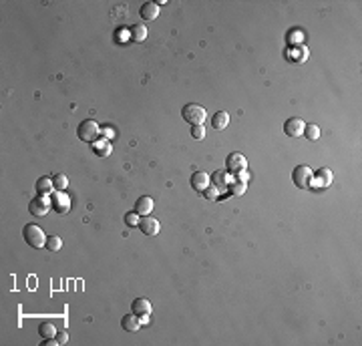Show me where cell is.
Segmentation results:
<instances>
[{
  "mask_svg": "<svg viewBox=\"0 0 362 346\" xmlns=\"http://www.w3.org/2000/svg\"><path fill=\"white\" fill-rule=\"evenodd\" d=\"M52 183H54V192H65L69 187V177L65 173H56L52 175Z\"/></svg>",
  "mask_w": 362,
  "mask_h": 346,
  "instance_id": "cell-23",
  "label": "cell"
},
{
  "mask_svg": "<svg viewBox=\"0 0 362 346\" xmlns=\"http://www.w3.org/2000/svg\"><path fill=\"white\" fill-rule=\"evenodd\" d=\"M54 338H56L58 344H67V342H69V332H56Z\"/></svg>",
  "mask_w": 362,
  "mask_h": 346,
  "instance_id": "cell-30",
  "label": "cell"
},
{
  "mask_svg": "<svg viewBox=\"0 0 362 346\" xmlns=\"http://www.w3.org/2000/svg\"><path fill=\"white\" fill-rule=\"evenodd\" d=\"M139 230H141L145 236L153 238V236H157V234H159L161 224H159V219H155V217H151V215H143V217L139 219Z\"/></svg>",
  "mask_w": 362,
  "mask_h": 346,
  "instance_id": "cell-9",
  "label": "cell"
},
{
  "mask_svg": "<svg viewBox=\"0 0 362 346\" xmlns=\"http://www.w3.org/2000/svg\"><path fill=\"white\" fill-rule=\"evenodd\" d=\"M181 117H183L185 123H189L191 127H193V125H203L207 113H205V109H203L201 105H197V103H187L183 109H181Z\"/></svg>",
  "mask_w": 362,
  "mask_h": 346,
  "instance_id": "cell-4",
  "label": "cell"
},
{
  "mask_svg": "<svg viewBox=\"0 0 362 346\" xmlns=\"http://www.w3.org/2000/svg\"><path fill=\"white\" fill-rule=\"evenodd\" d=\"M292 181L298 190H312L314 187V171L308 165H298L292 171Z\"/></svg>",
  "mask_w": 362,
  "mask_h": 346,
  "instance_id": "cell-2",
  "label": "cell"
},
{
  "mask_svg": "<svg viewBox=\"0 0 362 346\" xmlns=\"http://www.w3.org/2000/svg\"><path fill=\"white\" fill-rule=\"evenodd\" d=\"M226 167L229 175H237L248 169V159L241 153H229V157L226 159Z\"/></svg>",
  "mask_w": 362,
  "mask_h": 346,
  "instance_id": "cell-5",
  "label": "cell"
},
{
  "mask_svg": "<svg viewBox=\"0 0 362 346\" xmlns=\"http://www.w3.org/2000/svg\"><path fill=\"white\" fill-rule=\"evenodd\" d=\"M332 171L328 167H322L318 171H314V187H318V190H326V187L332 185Z\"/></svg>",
  "mask_w": 362,
  "mask_h": 346,
  "instance_id": "cell-13",
  "label": "cell"
},
{
  "mask_svg": "<svg viewBox=\"0 0 362 346\" xmlns=\"http://www.w3.org/2000/svg\"><path fill=\"white\" fill-rule=\"evenodd\" d=\"M139 14H141V18L147 20V22L155 20V18L159 16V4H155V2H145V4L141 6Z\"/></svg>",
  "mask_w": 362,
  "mask_h": 346,
  "instance_id": "cell-15",
  "label": "cell"
},
{
  "mask_svg": "<svg viewBox=\"0 0 362 346\" xmlns=\"http://www.w3.org/2000/svg\"><path fill=\"white\" fill-rule=\"evenodd\" d=\"M50 199L48 198H43V196H37L35 199H30V203H28V211L33 213L35 217H43V215H46L48 211H50Z\"/></svg>",
  "mask_w": 362,
  "mask_h": 346,
  "instance_id": "cell-7",
  "label": "cell"
},
{
  "mask_svg": "<svg viewBox=\"0 0 362 346\" xmlns=\"http://www.w3.org/2000/svg\"><path fill=\"white\" fill-rule=\"evenodd\" d=\"M45 247L54 254V251H58L60 247H63V240H60L58 236H46V244H45Z\"/></svg>",
  "mask_w": 362,
  "mask_h": 346,
  "instance_id": "cell-25",
  "label": "cell"
},
{
  "mask_svg": "<svg viewBox=\"0 0 362 346\" xmlns=\"http://www.w3.org/2000/svg\"><path fill=\"white\" fill-rule=\"evenodd\" d=\"M246 190H248V183H244V181H235V183H231V185H229L227 194H229V196H233V198H239V196H244V194H246Z\"/></svg>",
  "mask_w": 362,
  "mask_h": 346,
  "instance_id": "cell-24",
  "label": "cell"
},
{
  "mask_svg": "<svg viewBox=\"0 0 362 346\" xmlns=\"http://www.w3.org/2000/svg\"><path fill=\"white\" fill-rule=\"evenodd\" d=\"M50 205L56 213H69L71 209V198L65 192H54L50 196Z\"/></svg>",
  "mask_w": 362,
  "mask_h": 346,
  "instance_id": "cell-8",
  "label": "cell"
},
{
  "mask_svg": "<svg viewBox=\"0 0 362 346\" xmlns=\"http://www.w3.org/2000/svg\"><path fill=\"white\" fill-rule=\"evenodd\" d=\"M101 135L105 137V139H113L115 137V131H113V127H109V125H105V127H101Z\"/></svg>",
  "mask_w": 362,
  "mask_h": 346,
  "instance_id": "cell-29",
  "label": "cell"
},
{
  "mask_svg": "<svg viewBox=\"0 0 362 346\" xmlns=\"http://www.w3.org/2000/svg\"><path fill=\"white\" fill-rule=\"evenodd\" d=\"M54 194V183H52V177H39L37 179V196H43V198H50Z\"/></svg>",
  "mask_w": 362,
  "mask_h": 346,
  "instance_id": "cell-14",
  "label": "cell"
},
{
  "mask_svg": "<svg viewBox=\"0 0 362 346\" xmlns=\"http://www.w3.org/2000/svg\"><path fill=\"white\" fill-rule=\"evenodd\" d=\"M131 312L141 318V324H145L151 316V312H153V308H151V302L147 298H135L131 304Z\"/></svg>",
  "mask_w": 362,
  "mask_h": 346,
  "instance_id": "cell-6",
  "label": "cell"
},
{
  "mask_svg": "<svg viewBox=\"0 0 362 346\" xmlns=\"http://www.w3.org/2000/svg\"><path fill=\"white\" fill-rule=\"evenodd\" d=\"M93 151H95V155H99V157H109L111 155V151H113V145H111V141L109 139H105V137H99L93 145Z\"/></svg>",
  "mask_w": 362,
  "mask_h": 346,
  "instance_id": "cell-16",
  "label": "cell"
},
{
  "mask_svg": "<svg viewBox=\"0 0 362 346\" xmlns=\"http://www.w3.org/2000/svg\"><path fill=\"white\" fill-rule=\"evenodd\" d=\"M129 39H131L133 43H143V41L147 39V28H145L143 24H133V26L129 28Z\"/></svg>",
  "mask_w": 362,
  "mask_h": 346,
  "instance_id": "cell-20",
  "label": "cell"
},
{
  "mask_svg": "<svg viewBox=\"0 0 362 346\" xmlns=\"http://www.w3.org/2000/svg\"><path fill=\"white\" fill-rule=\"evenodd\" d=\"M121 326H123L125 332H135V330L141 328V318L131 312V314H127V316L121 318Z\"/></svg>",
  "mask_w": 362,
  "mask_h": 346,
  "instance_id": "cell-18",
  "label": "cell"
},
{
  "mask_svg": "<svg viewBox=\"0 0 362 346\" xmlns=\"http://www.w3.org/2000/svg\"><path fill=\"white\" fill-rule=\"evenodd\" d=\"M189 183H191V190H195L197 194H203L207 187L211 185V179H209V175L205 171H195V173H191Z\"/></svg>",
  "mask_w": 362,
  "mask_h": 346,
  "instance_id": "cell-11",
  "label": "cell"
},
{
  "mask_svg": "<svg viewBox=\"0 0 362 346\" xmlns=\"http://www.w3.org/2000/svg\"><path fill=\"white\" fill-rule=\"evenodd\" d=\"M209 179H211V185H214L220 194H226L229 190L231 175L227 171H214V177H209Z\"/></svg>",
  "mask_w": 362,
  "mask_h": 346,
  "instance_id": "cell-12",
  "label": "cell"
},
{
  "mask_svg": "<svg viewBox=\"0 0 362 346\" xmlns=\"http://www.w3.org/2000/svg\"><path fill=\"white\" fill-rule=\"evenodd\" d=\"M77 137H79L81 141H85V143H90V145H93V143L101 137V125H99L97 121H93V119L83 121V123L79 125V129H77Z\"/></svg>",
  "mask_w": 362,
  "mask_h": 346,
  "instance_id": "cell-1",
  "label": "cell"
},
{
  "mask_svg": "<svg viewBox=\"0 0 362 346\" xmlns=\"http://www.w3.org/2000/svg\"><path fill=\"white\" fill-rule=\"evenodd\" d=\"M203 198H205L207 201H214V199H218V198H220V192L216 190V187H214V185H209V187H207V190L203 192Z\"/></svg>",
  "mask_w": 362,
  "mask_h": 346,
  "instance_id": "cell-27",
  "label": "cell"
},
{
  "mask_svg": "<svg viewBox=\"0 0 362 346\" xmlns=\"http://www.w3.org/2000/svg\"><path fill=\"white\" fill-rule=\"evenodd\" d=\"M302 135H304L308 141H318L320 139V127L316 123H306L304 125V133H302Z\"/></svg>",
  "mask_w": 362,
  "mask_h": 346,
  "instance_id": "cell-21",
  "label": "cell"
},
{
  "mask_svg": "<svg viewBox=\"0 0 362 346\" xmlns=\"http://www.w3.org/2000/svg\"><path fill=\"white\" fill-rule=\"evenodd\" d=\"M125 224L127 226H139V213L137 211H129L125 215Z\"/></svg>",
  "mask_w": 362,
  "mask_h": 346,
  "instance_id": "cell-28",
  "label": "cell"
},
{
  "mask_svg": "<svg viewBox=\"0 0 362 346\" xmlns=\"http://www.w3.org/2000/svg\"><path fill=\"white\" fill-rule=\"evenodd\" d=\"M22 238L30 247H35V249L45 247V244H46V236L37 224H26L22 228Z\"/></svg>",
  "mask_w": 362,
  "mask_h": 346,
  "instance_id": "cell-3",
  "label": "cell"
},
{
  "mask_svg": "<svg viewBox=\"0 0 362 346\" xmlns=\"http://www.w3.org/2000/svg\"><path fill=\"white\" fill-rule=\"evenodd\" d=\"M58 342H56V338H45V342H43V346H56Z\"/></svg>",
  "mask_w": 362,
  "mask_h": 346,
  "instance_id": "cell-32",
  "label": "cell"
},
{
  "mask_svg": "<svg viewBox=\"0 0 362 346\" xmlns=\"http://www.w3.org/2000/svg\"><path fill=\"white\" fill-rule=\"evenodd\" d=\"M39 334L43 338H54L56 336V326L52 322H41L39 324Z\"/></svg>",
  "mask_w": 362,
  "mask_h": 346,
  "instance_id": "cell-22",
  "label": "cell"
},
{
  "mask_svg": "<svg viewBox=\"0 0 362 346\" xmlns=\"http://www.w3.org/2000/svg\"><path fill=\"white\" fill-rule=\"evenodd\" d=\"M304 121H302L300 117H290L286 123H284V133L288 135V137H292V139H296V137H302V133H304Z\"/></svg>",
  "mask_w": 362,
  "mask_h": 346,
  "instance_id": "cell-10",
  "label": "cell"
},
{
  "mask_svg": "<svg viewBox=\"0 0 362 346\" xmlns=\"http://www.w3.org/2000/svg\"><path fill=\"white\" fill-rule=\"evenodd\" d=\"M227 125H229V115L226 111L214 113V117H211V127H214L216 131H224Z\"/></svg>",
  "mask_w": 362,
  "mask_h": 346,
  "instance_id": "cell-19",
  "label": "cell"
},
{
  "mask_svg": "<svg viewBox=\"0 0 362 346\" xmlns=\"http://www.w3.org/2000/svg\"><path fill=\"white\" fill-rule=\"evenodd\" d=\"M235 177H237V181H244V183H248V179H250V171L246 169V171H241V173H237Z\"/></svg>",
  "mask_w": 362,
  "mask_h": 346,
  "instance_id": "cell-31",
  "label": "cell"
},
{
  "mask_svg": "<svg viewBox=\"0 0 362 346\" xmlns=\"http://www.w3.org/2000/svg\"><path fill=\"white\" fill-rule=\"evenodd\" d=\"M151 209H153V199H151L149 196H141L135 201V207H133V211H137L139 215H149Z\"/></svg>",
  "mask_w": 362,
  "mask_h": 346,
  "instance_id": "cell-17",
  "label": "cell"
},
{
  "mask_svg": "<svg viewBox=\"0 0 362 346\" xmlns=\"http://www.w3.org/2000/svg\"><path fill=\"white\" fill-rule=\"evenodd\" d=\"M191 137L197 139V141H203V139H205V129H203V125H193V127H191Z\"/></svg>",
  "mask_w": 362,
  "mask_h": 346,
  "instance_id": "cell-26",
  "label": "cell"
}]
</instances>
